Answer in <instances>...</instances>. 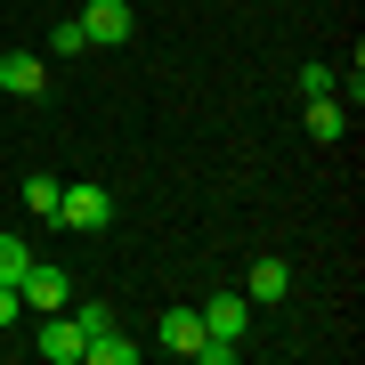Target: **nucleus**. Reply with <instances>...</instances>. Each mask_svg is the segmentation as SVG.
<instances>
[{
    "instance_id": "nucleus-1",
    "label": "nucleus",
    "mask_w": 365,
    "mask_h": 365,
    "mask_svg": "<svg viewBox=\"0 0 365 365\" xmlns=\"http://www.w3.org/2000/svg\"><path fill=\"white\" fill-rule=\"evenodd\" d=\"M57 227H81V235H98V227H114V195H106L98 179H81L57 195Z\"/></svg>"
},
{
    "instance_id": "nucleus-2",
    "label": "nucleus",
    "mask_w": 365,
    "mask_h": 365,
    "mask_svg": "<svg viewBox=\"0 0 365 365\" xmlns=\"http://www.w3.org/2000/svg\"><path fill=\"white\" fill-rule=\"evenodd\" d=\"M130 33H138L130 0H90V9H81V41H90V49H122Z\"/></svg>"
},
{
    "instance_id": "nucleus-3",
    "label": "nucleus",
    "mask_w": 365,
    "mask_h": 365,
    "mask_svg": "<svg viewBox=\"0 0 365 365\" xmlns=\"http://www.w3.org/2000/svg\"><path fill=\"white\" fill-rule=\"evenodd\" d=\"M16 292H25V309H33V317H49V309H66V300H73V276H66V268H49V260H33L25 276H16Z\"/></svg>"
},
{
    "instance_id": "nucleus-4",
    "label": "nucleus",
    "mask_w": 365,
    "mask_h": 365,
    "mask_svg": "<svg viewBox=\"0 0 365 365\" xmlns=\"http://www.w3.org/2000/svg\"><path fill=\"white\" fill-rule=\"evenodd\" d=\"M195 317H203V341H244L252 333V300L244 292H211Z\"/></svg>"
},
{
    "instance_id": "nucleus-5",
    "label": "nucleus",
    "mask_w": 365,
    "mask_h": 365,
    "mask_svg": "<svg viewBox=\"0 0 365 365\" xmlns=\"http://www.w3.org/2000/svg\"><path fill=\"white\" fill-rule=\"evenodd\" d=\"M0 90L9 98H41L49 90V66H41L33 49H0Z\"/></svg>"
},
{
    "instance_id": "nucleus-6",
    "label": "nucleus",
    "mask_w": 365,
    "mask_h": 365,
    "mask_svg": "<svg viewBox=\"0 0 365 365\" xmlns=\"http://www.w3.org/2000/svg\"><path fill=\"white\" fill-rule=\"evenodd\" d=\"M41 357L49 365H81V317H66V309L41 317Z\"/></svg>"
},
{
    "instance_id": "nucleus-7",
    "label": "nucleus",
    "mask_w": 365,
    "mask_h": 365,
    "mask_svg": "<svg viewBox=\"0 0 365 365\" xmlns=\"http://www.w3.org/2000/svg\"><path fill=\"white\" fill-rule=\"evenodd\" d=\"M284 292H292V268H284V260H252V284H244L252 309H276Z\"/></svg>"
},
{
    "instance_id": "nucleus-8",
    "label": "nucleus",
    "mask_w": 365,
    "mask_h": 365,
    "mask_svg": "<svg viewBox=\"0 0 365 365\" xmlns=\"http://www.w3.org/2000/svg\"><path fill=\"white\" fill-rule=\"evenodd\" d=\"M81 357L90 365H138V341H122V325H106V333L81 341Z\"/></svg>"
},
{
    "instance_id": "nucleus-9",
    "label": "nucleus",
    "mask_w": 365,
    "mask_h": 365,
    "mask_svg": "<svg viewBox=\"0 0 365 365\" xmlns=\"http://www.w3.org/2000/svg\"><path fill=\"white\" fill-rule=\"evenodd\" d=\"M163 349L195 357V349H203V317H195V309H170V317H163Z\"/></svg>"
},
{
    "instance_id": "nucleus-10",
    "label": "nucleus",
    "mask_w": 365,
    "mask_h": 365,
    "mask_svg": "<svg viewBox=\"0 0 365 365\" xmlns=\"http://www.w3.org/2000/svg\"><path fill=\"white\" fill-rule=\"evenodd\" d=\"M309 138H349V106H333V98H309Z\"/></svg>"
},
{
    "instance_id": "nucleus-11",
    "label": "nucleus",
    "mask_w": 365,
    "mask_h": 365,
    "mask_svg": "<svg viewBox=\"0 0 365 365\" xmlns=\"http://www.w3.org/2000/svg\"><path fill=\"white\" fill-rule=\"evenodd\" d=\"M57 195H66V187H57L49 170H33V179H25V211H41V220H57Z\"/></svg>"
},
{
    "instance_id": "nucleus-12",
    "label": "nucleus",
    "mask_w": 365,
    "mask_h": 365,
    "mask_svg": "<svg viewBox=\"0 0 365 365\" xmlns=\"http://www.w3.org/2000/svg\"><path fill=\"white\" fill-rule=\"evenodd\" d=\"M33 268V252H25V235H0V284H16V276Z\"/></svg>"
},
{
    "instance_id": "nucleus-13",
    "label": "nucleus",
    "mask_w": 365,
    "mask_h": 365,
    "mask_svg": "<svg viewBox=\"0 0 365 365\" xmlns=\"http://www.w3.org/2000/svg\"><path fill=\"white\" fill-rule=\"evenodd\" d=\"M81 49H90V41H81V16H66V25L49 33V57H81Z\"/></svg>"
},
{
    "instance_id": "nucleus-14",
    "label": "nucleus",
    "mask_w": 365,
    "mask_h": 365,
    "mask_svg": "<svg viewBox=\"0 0 365 365\" xmlns=\"http://www.w3.org/2000/svg\"><path fill=\"white\" fill-rule=\"evenodd\" d=\"M333 81H341L333 66H300V98H333Z\"/></svg>"
},
{
    "instance_id": "nucleus-15",
    "label": "nucleus",
    "mask_w": 365,
    "mask_h": 365,
    "mask_svg": "<svg viewBox=\"0 0 365 365\" xmlns=\"http://www.w3.org/2000/svg\"><path fill=\"white\" fill-rule=\"evenodd\" d=\"M81 317V341H90V333H106V325H114V309H106V300H90V309H73Z\"/></svg>"
},
{
    "instance_id": "nucleus-16",
    "label": "nucleus",
    "mask_w": 365,
    "mask_h": 365,
    "mask_svg": "<svg viewBox=\"0 0 365 365\" xmlns=\"http://www.w3.org/2000/svg\"><path fill=\"white\" fill-rule=\"evenodd\" d=\"M16 317H25V292H16V284H0V333H9Z\"/></svg>"
}]
</instances>
